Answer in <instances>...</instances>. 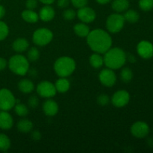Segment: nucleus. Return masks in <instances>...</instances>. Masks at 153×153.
Instances as JSON below:
<instances>
[{"instance_id": "28", "label": "nucleus", "mask_w": 153, "mask_h": 153, "mask_svg": "<svg viewBox=\"0 0 153 153\" xmlns=\"http://www.w3.org/2000/svg\"><path fill=\"white\" fill-rule=\"evenodd\" d=\"M10 140L5 134L0 133V151L6 152L10 147Z\"/></svg>"}, {"instance_id": "24", "label": "nucleus", "mask_w": 153, "mask_h": 153, "mask_svg": "<svg viewBox=\"0 0 153 153\" xmlns=\"http://www.w3.org/2000/svg\"><path fill=\"white\" fill-rule=\"evenodd\" d=\"M89 62L91 67L95 69H99L102 67V65L104 64V59L101 54L94 52L90 56Z\"/></svg>"}, {"instance_id": "12", "label": "nucleus", "mask_w": 153, "mask_h": 153, "mask_svg": "<svg viewBox=\"0 0 153 153\" xmlns=\"http://www.w3.org/2000/svg\"><path fill=\"white\" fill-rule=\"evenodd\" d=\"M149 126L143 121L135 122L131 127V133L137 138H143L149 134Z\"/></svg>"}, {"instance_id": "35", "label": "nucleus", "mask_w": 153, "mask_h": 153, "mask_svg": "<svg viewBox=\"0 0 153 153\" xmlns=\"http://www.w3.org/2000/svg\"><path fill=\"white\" fill-rule=\"evenodd\" d=\"M70 2L76 8L79 9L85 7V6H87L88 0H70Z\"/></svg>"}, {"instance_id": "19", "label": "nucleus", "mask_w": 153, "mask_h": 153, "mask_svg": "<svg viewBox=\"0 0 153 153\" xmlns=\"http://www.w3.org/2000/svg\"><path fill=\"white\" fill-rule=\"evenodd\" d=\"M128 0H113L111 3V8L116 13H122L127 10L129 7Z\"/></svg>"}, {"instance_id": "40", "label": "nucleus", "mask_w": 153, "mask_h": 153, "mask_svg": "<svg viewBox=\"0 0 153 153\" xmlns=\"http://www.w3.org/2000/svg\"><path fill=\"white\" fill-rule=\"evenodd\" d=\"M126 60H128L129 62L131 63H134L136 62V58L134 55H131V54H128V55H126Z\"/></svg>"}, {"instance_id": "6", "label": "nucleus", "mask_w": 153, "mask_h": 153, "mask_svg": "<svg viewBox=\"0 0 153 153\" xmlns=\"http://www.w3.org/2000/svg\"><path fill=\"white\" fill-rule=\"evenodd\" d=\"M53 39V33L46 28H40L34 31L32 41L37 46H45L51 43Z\"/></svg>"}, {"instance_id": "13", "label": "nucleus", "mask_w": 153, "mask_h": 153, "mask_svg": "<svg viewBox=\"0 0 153 153\" xmlns=\"http://www.w3.org/2000/svg\"><path fill=\"white\" fill-rule=\"evenodd\" d=\"M137 52L143 59H149L153 57V45L147 40H142L137 44Z\"/></svg>"}, {"instance_id": "30", "label": "nucleus", "mask_w": 153, "mask_h": 153, "mask_svg": "<svg viewBox=\"0 0 153 153\" xmlns=\"http://www.w3.org/2000/svg\"><path fill=\"white\" fill-rule=\"evenodd\" d=\"M139 7L143 11H149L153 8V0H139Z\"/></svg>"}, {"instance_id": "27", "label": "nucleus", "mask_w": 153, "mask_h": 153, "mask_svg": "<svg viewBox=\"0 0 153 153\" xmlns=\"http://www.w3.org/2000/svg\"><path fill=\"white\" fill-rule=\"evenodd\" d=\"M120 77L121 81L124 83H128V82H131V79L133 78V72L128 67H125L121 70L120 74Z\"/></svg>"}, {"instance_id": "4", "label": "nucleus", "mask_w": 153, "mask_h": 153, "mask_svg": "<svg viewBox=\"0 0 153 153\" xmlns=\"http://www.w3.org/2000/svg\"><path fill=\"white\" fill-rule=\"evenodd\" d=\"M7 66L12 73L18 76H25L29 71V61L20 54L13 55L9 59Z\"/></svg>"}, {"instance_id": "11", "label": "nucleus", "mask_w": 153, "mask_h": 153, "mask_svg": "<svg viewBox=\"0 0 153 153\" xmlns=\"http://www.w3.org/2000/svg\"><path fill=\"white\" fill-rule=\"evenodd\" d=\"M76 16H78L81 22L88 24L95 20L96 17H97V13L92 7L85 6L78 10Z\"/></svg>"}, {"instance_id": "9", "label": "nucleus", "mask_w": 153, "mask_h": 153, "mask_svg": "<svg viewBox=\"0 0 153 153\" xmlns=\"http://www.w3.org/2000/svg\"><path fill=\"white\" fill-rule=\"evenodd\" d=\"M99 80L102 85L111 88L116 84L117 76L114 70L107 67L102 70L99 73Z\"/></svg>"}, {"instance_id": "20", "label": "nucleus", "mask_w": 153, "mask_h": 153, "mask_svg": "<svg viewBox=\"0 0 153 153\" xmlns=\"http://www.w3.org/2000/svg\"><path fill=\"white\" fill-rule=\"evenodd\" d=\"M73 31L74 33L77 36L80 37H87V36L89 34L90 30L89 26L85 22H79V23L76 24L73 26Z\"/></svg>"}, {"instance_id": "14", "label": "nucleus", "mask_w": 153, "mask_h": 153, "mask_svg": "<svg viewBox=\"0 0 153 153\" xmlns=\"http://www.w3.org/2000/svg\"><path fill=\"white\" fill-rule=\"evenodd\" d=\"M59 107L58 105L55 100H51L50 98L49 100H46L43 104V111L46 116L48 117H53L58 114Z\"/></svg>"}, {"instance_id": "29", "label": "nucleus", "mask_w": 153, "mask_h": 153, "mask_svg": "<svg viewBox=\"0 0 153 153\" xmlns=\"http://www.w3.org/2000/svg\"><path fill=\"white\" fill-rule=\"evenodd\" d=\"M27 58L29 61H37L40 58V52H39L38 49L37 47H31L29 49H28V52H27Z\"/></svg>"}, {"instance_id": "8", "label": "nucleus", "mask_w": 153, "mask_h": 153, "mask_svg": "<svg viewBox=\"0 0 153 153\" xmlns=\"http://www.w3.org/2000/svg\"><path fill=\"white\" fill-rule=\"evenodd\" d=\"M36 91L39 96L47 99L55 97L57 93L55 85L49 81H43L40 82L36 88Z\"/></svg>"}, {"instance_id": "42", "label": "nucleus", "mask_w": 153, "mask_h": 153, "mask_svg": "<svg viewBox=\"0 0 153 153\" xmlns=\"http://www.w3.org/2000/svg\"><path fill=\"white\" fill-rule=\"evenodd\" d=\"M97 1V2L98 3V4H108V3L111 2V1H112V0H96Z\"/></svg>"}, {"instance_id": "7", "label": "nucleus", "mask_w": 153, "mask_h": 153, "mask_svg": "<svg viewBox=\"0 0 153 153\" xmlns=\"http://www.w3.org/2000/svg\"><path fill=\"white\" fill-rule=\"evenodd\" d=\"M16 98L13 93L7 88L0 89V110H10L16 104Z\"/></svg>"}, {"instance_id": "33", "label": "nucleus", "mask_w": 153, "mask_h": 153, "mask_svg": "<svg viewBox=\"0 0 153 153\" xmlns=\"http://www.w3.org/2000/svg\"><path fill=\"white\" fill-rule=\"evenodd\" d=\"M76 12L73 9L69 8L64 10L63 12V17L66 19V20H73L76 18Z\"/></svg>"}, {"instance_id": "21", "label": "nucleus", "mask_w": 153, "mask_h": 153, "mask_svg": "<svg viewBox=\"0 0 153 153\" xmlns=\"http://www.w3.org/2000/svg\"><path fill=\"white\" fill-rule=\"evenodd\" d=\"M21 16L25 22L28 23H36L40 19L38 13H36L34 10L29 9L24 10L21 13Z\"/></svg>"}, {"instance_id": "41", "label": "nucleus", "mask_w": 153, "mask_h": 153, "mask_svg": "<svg viewBox=\"0 0 153 153\" xmlns=\"http://www.w3.org/2000/svg\"><path fill=\"white\" fill-rule=\"evenodd\" d=\"M4 15H5V8L4 6L0 4V20L4 17Z\"/></svg>"}, {"instance_id": "1", "label": "nucleus", "mask_w": 153, "mask_h": 153, "mask_svg": "<svg viewBox=\"0 0 153 153\" xmlns=\"http://www.w3.org/2000/svg\"><path fill=\"white\" fill-rule=\"evenodd\" d=\"M88 46L94 52L105 54L112 46V38L108 31L103 29H94L87 36Z\"/></svg>"}, {"instance_id": "26", "label": "nucleus", "mask_w": 153, "mask_h": 153, "mask_svg": "<svg viewBox=\"0 0 153 153\" xmlns=\"http://www.w3.org/2000/svg\"><path fill=\"white\" fill-rule=\"evenodd\" d=\"M14 111L16 114L19 117H23L27 116L29 113L28 111V108L27 107L26 105L20 103L19 100H16V104L14 105Z\"/></svg>"}, {"instance_id": "31", "label": "nucleus", "mask_w": 153, "mask_h": 153, "mask_svg": "<svg viewBox=\"0 0 153 153\" xmlns=\"http://www.w3.org/2000/svg\"><path fill=\"white\" fill-rule=\"evenodd\" d=\"M9 28L7 24L0 20V41L4 40L8 36Z\"/></svg>"}, {"instance_id": "37", "label": "nucleus", "mask_w": 153, "mask_h": 153, "mask_svg": "<svg viewBox=\"0 0 153 153\" xmlns=\"http://www.w3.org/2000/svg\"><path fill=\"white\" fill-rule=\"evenodd\" d=\"M70 3V0H58L57 4L60 8H65L69 6Z\"/></svg>"}, {"instance_id": "23", "label": "nucleus", "mask_w": 153, "mask_h": 153, "mask_svg": "<svg viewBox=\"0 0 153 153\" xmlns=\"http://www.w3.org/2000/svg\"><path fill=\"white\" fill-rule=\"evenodd\" d=\"M33 123L28 119H21L17 123V129L18 131L22 133H28L32 131Z\"/></svg>"}, {"instance_id": "36", "label": "nucleus", "mask_w": 153, "mask_h": 153, "mask_svg": "<svg viewBox=\"0 0 153 153\" xmlns=\"http://www.w3.org/2000/svg\"><path fill=\"white\" fill-rule=\"evenodd\" d=\"M38 0H26L25 1V7L26 9L29 10H34L37 7Z\"/></svg>"}, {"instance_id": "43", "label": "nucleus", "mask_w": 153, "mask_h": 153, "mask_svg": "<svg viewBox=\"0 0 153 153\" xmlns=\"http://www.w3.org/2000/svg\"><path fill=\"white\" fill-rule=\"evenodd\" d=\"M39 1L44 4H51L54 3L55 0H39Z\"/></svg>"}, {"instance_id": "25", "label": "nucleus", "mask_w": 153, "mask_h": 153, "mask_svg": "<svg viewBox=\"0 0 153 153\" xmlns=\"http://www.w3.org/2000/svg\"><path fill=\"white\" fill-rule=\"evenodd\" d=\"M123 16L126 22L132 24L136 23L140 19L139 13L133 9H128L127 10H126Z\"/></svg>"}, {"instance_id": "3", "label": "nucleus", "mask_w": 153, "mask_h": 153, "mask_svg": "<svg viewBox=\"0 0 153 153\" xmlns=\"http://www.w3.org/2000/svg\"><path fill=\"white\" fill-rule=\"evenodd\" d=\"M76 67L75 60L69 56L60 57L54 64V70L59 77H69L75 71Z\"/></svg>"}, {"instance_id": "16", "label": "nucleus", "mask_w": 153, "mask_h": 153, "mask_svg": "<svg viewBox=\"0 0 153 153\" xmlns=\"http://www.w3.org/2000/svg\"><path fill=\"white\" fill-rule=\"evenodd\" d=\"M13 119L11 115L6 111H0V128L9 130L13 127Z\"/></svg>"}, {"instance_id": "22", "label": "nucleus", "mask_w": 153, "mask_h": 153, "mask_svg": "<svg viewBox=\"0 0 153 153\" xmlns=\"http://www.w3.org/2000/svg\"><path fill=\"white\" fill-rule=\"evenodd\" d=\"M57 92L64 94L70 90V83L68 79L65 77H59L55 84Z\"/></svg>"}, {"instance_id": "34", "label": "nucleus", "mask_w": 153, "mask_h": 153, "mask_svg": "<svg viewBox=\"0 0 153 153\" xmlns=\"http://www.w3.org/2000/svg\"><path fill=\"white\" fill-rule=\"evenodd\" d=\"M39 102L40 101H39L38 97L34 95L31 96L28 100V105L31 108H36L39 105Z\"/></svg>"}, {"instance_id": "18", "label": "nucleus", "mask_w": 153, "mask_h": 153, "mask_svg": "<svg viewBox=\"0 0 153 153\" xmlns=\"http://www.w3.org/2000/svg\"><path fill=\"white\" fill-rule=\"evenodd\" d=\"M18 88L22 94H31L34 90V85L32 81L28 79H22L18 83Z\"/></svg>"}, {"instance_id": "38", "label": "nucleus", "mask_w": 153, "mask_h": 153, "mask_svg": "<svg viewBox=\"0 0 153 153\" xmlns=\"http://www.w3.org/2000/svg\"><path fill=\"white\" fill-rule=\"evenodd\" d=\"M31 137L35 141H38V140H40L41 139V133L39 131H37V130H34V131H33L31 132Z\"/></svg>"}, {"instance_id": "32", "label": "nucleus", "mask_w": 153, "mask_h": 153, "mask_svg": "<svg viewBox=\"0 0 153 153\" xmlns=\"http://www.w3.org/2000/svg\"><path fill=\"white\" fill-rule=\"evenodd\" d=\"M111 101V99L106 94H100L98 97H97V103L100 105V106H106L109 104Z\"/></svg>"}, {"instance_id": "17", "label": "nucleus", "mask_w": 153, "mask_h": 153, "mask_svg": "<svg viewBox=\"0 0 153 153\" xmlns=\"http://www.w3.org/2000/svg\"><path fill=\"white\" fill-rule=\"evenodd\" d=\"M28 47H29V43H28V40L24 37H19V38L16 39L12 44V48L17 53H22V52H25L28 50Z\"/></svg>"}, {"instance_id": "5", "label": "nucleus", "mask_w": 153, "mask_h": 153, "mask_svg": "<svg viewBox=\"0 0 153 153\" xmlns=\"http://www.w3.org/2000/svg\"><path fill=\"white\" fill-rule=\"evenodd\" d=\"M125 19L123 15L120 13H114L109 15L106 19V28L111 34L120 32L125 25Z\"/></svg>"}, {"instance_id": "39", "label": "nucleus", "mask_w": 153, "mask_h": 153, "mask_svg": "<svg viewBox=\"0 0 153 153\" xmlns=\"http://www.w3.org/2000/svg\"><path fill=\"white\" fill-rule=\"evenodd\" d=\"M7 61L4 58L0 57V71H2L7 67Z\"/></svg>"}, {"instance_id": "10", "label": "nucleus", "mask_w": 153, "mask_h": 153, "mask_svg": "<svg viewBox=\"0 0 153 153\" xmlns=\"http://www.w3.org/2000/svg\"><path fill=\"white\" fill-rule=\"evenodd\" d=\"M112 104L116 108H123L128 104L130 101V95L128 91L120 90L116 91L111 99Z\"/></svg>"}, {"instance_id": "15", "label": "nucleus", "mask_w": 153, "mask_h": 153, "mask_svg": "<svg viewBox=\"0 0 153 153\" xmlns=\"http://www.w3.org/2000/svg\"><path fill=\"white\" fill-rule=\"evenodd\" d=\"M39 18L43 22L52 20L55 16V10L50 4H45L39 11Z\"/></svg>"}, {"instance_id": "2", "label": "nucleus", "mask_w": 153, "mask_h": 153, "mask_svg": "<svg viewBox=\"0 0 153 153\" xmlns=\"http://www.w3.org/2000/svg\"><path fill=\"white\" fill-rule=\"evenodd\" d=\"M103 59L105 65L111 70L122 68L127 61L126 52L118 47L110 48L105 53Z\"/></svg>"}]
</instances>
